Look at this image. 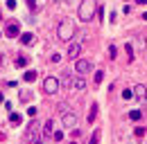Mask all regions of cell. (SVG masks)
<instances>
[{
  "mask_svg": "<svg viewBox=\"0 0 147 144\" xmlns=\"http://www.w3.org/2000/svg\"><path fill=\"white\" fill-rule=\"evenodd\" d=\"M0 16H2V14H0Z\"/></svg>",
  "mask_w": 147,
  "mask_h": 144,
  "instance_id": "32",
  "label": "cell"
},
{
  "mask_svg": "<svg viewBox=\"0 0 147 144\" xmlns=\"http://www.w3.org/2000/svg\"><path fill=\"white\" fill-rule=\"evenodd\" d=\"M93 65H91V61H86V59H79L77 63H75V72H79V74H84V72H88Z\"/></svg>",
  "mask_w": 147,
  "mask_h": 144,
  "instance_id": "7",
  "label": "cell"
},
{
  "mask_svg": "<svg viewBox=\"0 0 147 144\" xmlns=\"http://www.w3.org/2000/svg\"><path fill=\"white\" fill-rule=\"evenodd\" d=\"M131 97H134V90H125V92H122V99H131Z\"/></svg>",
  "mask_w": 147,
  "mask_h": 144,
  "instance_id": "24",
  "label": "cell"
},
{
  "mask_svg": "<svg viewBox=\"0 0 147 144\" xmlns=\"http://www.w3.org/2000/svg\"><path fill=\"white\" fill-rule=\"evenodd\" d=\"M136 2H138V5H147V0H136Z\"/></svg>",
  "mask_w": 147,
  "mask_h": 144,
  "instance_id": "28",
  "label": "cell"
},
{
  "mask_svg": "<svg viewBox=\"0 0 147 144\" xmlns=\"http://www.w3.org/2000/svg\"><path fill=\"white\" fill-rule=\"evenodd\" d=\"M102 79H104V72H102V70H97V72H95V83H100Z\"/></svg>",
  "mask_w": 147,
  "mask_h": 144,
  "instance_id": "23",
  "label": "cell"
},
{
  "mask_svg": "<svg viewBox=\"0 0 147 144\" xmlns=\"http://www.w3.org/2000/svg\"><path fill=\"white\" fill-rule=\"evenodd\" d=\"M5 34L9 36V38H18L20 36V25L16 23V20H9L7 27H5Z\"/></svg>",
  "mask_w": 147,
  "mask_h": 144,
  "instance_id": "4",
  "label": "cell"
},
{
  "mask_svg": "<svg viewBox=\"0 0 147 144\" xmlns=\"http://www.w3.org/2000/svg\"><path fill=\"white\" fill-rule=\"evenodd\" d=\"M95 117H97V104H93L91 110H88V124H93V122H95Z\"/></svg>",
  "mask_w": 147,
  "mask_h": 144,
  "instance_id": "14",
  "label": "cell"
},
{
  "mask_svg": "<svg viewBox=\"0 0 147 144\" xmlns=\"http://www.w3.org/2000/svg\"><path fill=\"white\" fill-rule=\"evenodd\" d=\"M36 70H27L25 72V74H23V79H25V81H27V83H32V81H36Z\"/></svg>",
  "mask_w": 147,
  "mask_h": 144,
  "instance_id": "12",
  "label": "cell"
},
{
  "mask_svg": "<svg viewBox=\"0 0 147 144\" xmlns=\"http://www.w3.org/2000/svg\"><path fill=\"white\" fill-rule=\"evenodd\" d=\"M34 144H43V142H41V140H36V142H34Z\"/></svg>",
  "mask_w": 147,
  "mask_h": 144,
  "instance_id": "30",
  "label": "cell"
},
{
  "mask_svg": "<svg viewBox=\"0 0 147 144\" xmlns=\"http://www.w3.org/2000/svg\"><path fill=\"white\" fill-rule=\"evenodd\" d=\"M57 36H59V41H63V43H68L75 36V23L70 18H63V20L57 25Z\"/></svg>",
  "mask_w": 147,
  "mask_h": 144,
  "instance_id": "1",
  "label": "cell"
},
{
  "mask_svg": "<svg viewBox=\"0 0 147 144\" xmlns=\"http://www.w3.org/2000/svg\"><path fill=\"white\" fill-rule=\"evenodd\" d=\"M7 9H16V0H7Z\"/></svg>",
  "mask_w": 147,
  "mask_h": 144,
  "instance_id": "26",
  "label": "cell"
},
{
  "mask_svg": "<svg viewBox=\"0 0 147 144\" xmlns=\"http://www.w3.org/2000/svg\"><path fill=\"white\" fill-rule=\"evenodd\" d=\"M95 14H97L95 0H82V5H79V18L84 23H91L93 18H95Z\"/></svg>",
  "mask_w": 147,
  "mask_h": 144,
  "instance_id": "2",
  "label": "cell"
},
{
  "mask_svg": "<svg viewBox=\"0 0 147 144\" xmlns=\"http://www.w3.org/2000/svg\"><path fill=\"white\" fill-rule=\"evenodd\" d=\"M115 52H118V50H115V45H111V47H109V59H115V56H118Z\"/></svg>",
  "mask_w": 147,
  "mask_h": 144,
  "instance_id": "25",
  "label": "cell"
},
{
  "mask_svg": "<svg viewBox=\"0 0 147 144\" xmlns=\"http://www.w3.org/2000/svg\"><path fill=\"white\" fill-rule=\"evenodd\" d=\"M9 122H11V124H20V122H23V117H20L18 113H11V115H9Z\"/></svg>",
  "mask_w": 147,
  "mask_h": 144,
  "instance_id": "17",
  "label": "cell"
},
{
  "mask_svg": "<svg viewBox=\"0 0 147 144\" xmlns=\"http://www.w3.org/2000/svg\"><path fill=\"white\" fill-rule=\"evenodd\" d=\"M59 86H61V81H59L57 77H45V79H43V90H45L48 95H55L57 90H59Z\"/></svg>",
  "mask_w": 147,
  "mask_h": 144,
  "instance_id": "3",
  "label": "cell"
},
{
  "mask_svg": "<svg viewBox=\"0 0 147 144\" xmlns=\"http://www.w3.org/2000/svg\"><path fill=\"white\" fill-rule=\"evenodd\" d=\"M143 104H147V95H145V99H143Z\"/></svg>",
  "mask_w": 147,
  "mask_h": 144,
  "instance_id": "29",
  "label": "cell"
},
{
  "mask_svg": "<svg viewBox=\"0 0 147 144\" xmlns=\"http://www.w3.org/2000/svg\"><path fill=\"white\" fill-rule=\"evenodd\" d=\"M70 144H77V142H75V140H73V142H70Z\"/></svg>",
  "mask_w": 147,
  "mask_h": 144,
  "instance_id": "31",
  "label": "cell"
},
{
  "mask_svg": "<svg viewBox=\"0 0 147 144\" xmlns=\"http://www.w3.org/2000/svg\"><path fill=\"white\" fill-rule=\"evenodd\" d=\"M145 95H147V88L145 86H134V97H138V99H145Z\"/></svg>",
  "mask_w": 147,
  "mask_h": 144,
  "instance_id": "10",
  "label": "cell"
},
{
  "mask_svg": "<svg viewBox=\"0 0 147 144\" xmlns=\"http://www.w3.org/2000/svg\"><path fill=\"white\" fill-rule=\"evenodd\" d=\"M73 90H84L86 88V81L82 79V77H77V79H73V86H70Z\"/></svg>",
  "mask_w": 147,
  "mask_h": 144,
  "instance_id": "11",
  "label": "cell"
},
{
  "mask_svg": "<svg viewBox=\"0 0 147 144\" xmlns=\"http://www.w3.org/2000/svg\"><path fill=\"white\" fill-rule=\"evenodd\" d=\"M129 119L138 122V119H140V110H131V113H129Z\"/></svg>",
  "mask_w": 147,
  "mask_h": 144,
  "instance_id": "20",
  "label": "cell"
},
{
  "mask_svg": "<svg viewBox=\"0 0 147 144\" xmlns=\"http://www.w3.org/2000/svg\"><path fill=\"white\" fill-rule=\"evenodd\" d=\"M52 140H55V142H61V140H63V133H61V131H55V133H52Z\"/></svg>",
  "mask_w": 147,
  "mask_h": 144,
  "instance_id": "21",
  "label": "cell"
},
{
  "mask_svg": "<svg viewBox=\"0 0 147 144\" xmlns=\"http://www.w3.org/2000/svg\"><path fill=\"white\" fill-rule=\"evenodd\" d=\"M18 38H20L23 45H32V43H34V34H32V32H23Z\"/></svg>",
  "mask_w": 147,
  "mask_h": 144,
  "instance_id": "9",
  "label": "cell"
},
{
  "mask_svg": "<svg viewBox=\"0 0 147 144\" xmlns=\"http://www.w3.org/2000/svg\"><path fill=\"white\" fill-rule=\"evenodd\" d=\"M20 99H23V101H30V99H32V92H30V90L20 92Z\"/></svg>",
  "mask_w": 147,
  "mask_h": 144,
  "instance_id": "22",
  "label": "cell"
},
{
  "mask_svg": "<svg viewBox=\"0 0 147 144\" xmlns=\"http://www.w3.org/2000/svg\"><path fill=\"white\" fill-rule=\"evenodd\" d=\"M43 133H45V135H52V133H55V122H52V119H48V122L43 124Z\"/></svg>",
  "mask_w": 147,
  "mask_h": 144,
  "instance_id": "13",
  "label": "cell"
},
{
  "mask_svg": "<svg viewBox=\"0 0 147 144\" xmlns=\"http://www.w3.org/2000/svg\"><path fill=\"white\" fill-rule=\"evenodd\" d=\"M100 135H102V133H100V131H95V133H93V137H91V142H88V144H100Z\"/></svg>",
  "mask_w": 147,
  "mask_h": 144,
  "instance_id": "19",
  "label": "cell"
},
{
  "mask_svg": "<svg viewBox=\"0 0 147 144\" xmlns=\"http://www.w3.org/2000/svg\"><path fill=\"white\" fill-rule=\"evenodd\" d=\"M27 115H30V117H34V115H36V108L30 106V108H27Z\"/></svg>",
  "mask_w": 147,
  "mask_h": 144,
  "instance_id": "27",
  "label": "cell"
},
{
  "mask_svg": "<svg viewBox=\"0 0 147 144\" xmlns=\"http://www.w3.org/2000/svg\"><path fill=\"white\" fill-rule=\"evenodd\" d=\"M79 54H82V45H79V43H70V47H68V56H70V59H77Z\"/></svg>",
  "mask_w": 147,
  "mask_h": 144,
  "instance_id": "8",
  "label": "cell"
},
{
  "mask_svg": "<svg viewBox=\"0 0 147 144\" xmlns=\"http://www.w3.org/2000/svg\"><path fill=\"white\" fill-rule=\"evenodd\" d=\"M125 52H127V59H129V63H131V61H134V45H131V43L125 45Z\"/></svg>",
  "mask_w": 147,
  "mask_h": 144,
  "instance_id": "16",
  "label": "cell"
},
{
  "mask_svg": "<svg viewBox=\"0 0 147 144\" xmlns=\"http://www.w3.org/2000/svg\"><path fill=\"white\" fill-rule=\"evenodd\" d=\"M16 65H18V68H25V65H27V56H16Z\"/></svg>",
  "mask_w": 147,
  "mask_h": 144,
  "instance_id": "18",
  "label": "cell"
},
{
  "mask_svg": "<svg viewBox=\"0 0 147 144\" xmlns=\"http://www.w3.org/2000/svg\"><path fill=\"white\" fill-rule=\"evenodd\" d=\"M61 122H63V126H66V128H75V126H77V115L66 110V113H63V117H61Z\"/></svg>",
  "mask_w": 147,
  "mask_h": 144,
  "instance_id": "6",
  "label": "cell"
},
{
  "mask_svg": "<svg viewBox=\"0 0 147 144\" xmlns=\"http://www.w3.org/2000/svg\"><path fill=\"white\" fill-rule=\"evenodd\" d=\"M36 133H38V124L32 122V124L27 126V131H25V142H36V140H41Z\"/></svg>",
  "mask_w": 147,
  "mask_h": 144,
  "instance_id": "5",
  "label": "cell"
},
{
  "mask_svg": "<svg viewBox=\"0 0 147 144\" xmlns=\"http://www.w3.org/2000/svg\"><path fill=\"white\" fill-rule=\"evenodd\" d=\"M134 135H136L138 140H140V137H145V135H147V128H145V126H136V131H134Z\"/></svg>",
  "mask_w": 147,
  "mask_h": 144,
  "instance_id": "15",
  "label": "cell"
}]
</instances>
